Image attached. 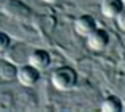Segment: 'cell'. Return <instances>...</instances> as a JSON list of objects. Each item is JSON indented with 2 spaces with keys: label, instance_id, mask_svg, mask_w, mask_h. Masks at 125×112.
<instances>
[{
  "label": "cell",
  "instance_id": "cell-7",
  "mask_svg": "<svg viewBox=\"0 0 125 112\" xmlns=\"http://www.w3.org/2000/svg\"><path fill=\"white\" fill-rule=\"evenodd\" d=\"M122 107H124L122 101H120V98L116 96V95L106 96L100 104V109L103 112H119V111H122Z\"/></svg>",
  "mask_w": 125,
  "mask_h": 112
},
{
  "label": "cell",
  "instance_id": "cell-10",
  "mask_svg": "<svg viewBox=\"0 0 125 112\" xmlns=\"http://www.w3.org/2000/svg\"><path fill=\"white\" fill-rule=\"evenodd\" d=\"M43 2H46V3H57L59 0H43Z\"/></svg>",
  "mask_w": 125,
  "mask_h": 112
},
{
  "label": "cell",
  "instance_id": "cell-6",
  "mask_svg": "<svg viewBox=\"0 0 125 112\" xmlns=\"http://www.w3.org/2000/svg\"><path fill=\"white\" fill-rule=\"evenodd\" d=\"M125 8L122 0H103L101 2V14L108 19H116Z\"/></svg>",
  "mask_w": 125,
  "mask_h": 112
},
{
  "label": "cell",
  "instance_id": "cell-11",
  "mask_svg": "<svg viewBox=\"0 0 125 112\" xmlns=\"http://www.w3.org/2000/svg\"><path fill=\"white\" fill-rule=\"evenodd\" d=\"M122 2H124V5H125V0H122Z\"/></svg>",
  "mask_w": 125,
  "mask_h": 112
},
{
  "label": "cell",
  "instance_id": "cell-4",
  "mask_svg": "<svg viewBox=\"0 0 125 112\" xmlns=\"http://www.w3.org/2000/svg\"><path fill=\"white\" fill-rule=\"evenodd\" d=\"M95 28H97V21H95V18L90 16V14H81L79 18L74 21V30H76V33L81 35V37H87Z\"/></svg>",
  "mask_w": 125,
  "mask_h": 112
},
{
  "label": "cell",
  "instance_id": "cell-9",
  "mask_svg": "<svg viewBox=\"0 0 125 112\" xmlns=\"http://www.w3.org/2000/svg\"><path fill=\"white\" fill-rule=\"evenodd\" d=\"M116 21H117V25H119V28H120L122 32H125V8L122 9V13H120V14L116 18Z\"/></svg>",
  "mask_w": 125,
  "mask_h": 112
},
{
  "label": "cell",
  "instance_id": "cell-3",
  "mask_svg": "<svg viewBox=\"0 0 125 112\" xmlns=\"http://www.w3.org/2000/svg\"><path fill=\"white\" fill-rule=\"evenodd\" d=\"M85 38H87V46L92 51H103L109 44V33L104 28H95Z\"/></svg>",
  "mask_w": 125,
  "mask_h": 112
},
{
  "label": "cell",
  "instance_id": "cell-5",
  "mask_svg": "<svg viewBox=\"0 0 125 112\" xmlns=\"http://www.w3.org/2000/svg\"><path fill=\"white\" fill-rule=\"evenodd\" d=\"M51 54H49L48 51H44V49H35V51L30 52V55H29V63L33 65L37 70H46V68H49V65H51Z\"/></svg>",
  "mask_w": 125,
  "mask_h": 112
},
{
  "label": "cell",
  "instance_id": "cell-1",
  "mask_svg": "<svg viewBox=\"0 0 125 112\" xmlns=\"http://www.w3.org/2000/svg\"><path fill=\"white\" fill-rule=\"evenodd\" d=\"M51 82L57 90L68 92L73 90L74 85L78 84V74L71 66H60L54 70V73L51 76Z\"/></svg>",
  "mask_w": 125,
  "mask_h": 112
},
{
  "label": "cell",
  "instance_id": "cell-8",
  "mask_svg": "<svg viewBox=\"0 0 125 112\" xmlns=\"http://www.w3.org/2000/svg\"><path fill=\"white\" fill-rule=\"evenodd\" d=\"M10 43H11V39H10L8 35L5 32H0V52L6 51L10 47Z\"/></svg>",
  "mask_w": 125,
  "mask_h": 112
},
{
  "label": "cell",
  "instance_id": "cell-2",
  "mask_svg": "<svg viewBox=\"0 0 125 112\" xmlns=\"http://www.w3.org/2000/svg\"><path fill=\"white\" fill-rule=\"evenodd\" d=\"M16 77H18L19 84L24 87H33L38 81H40V70L33 66V65H24L16 71Z\"/></svg>",
  "mask_w": 125,
  "mask_h": 112
}]
</instances>
